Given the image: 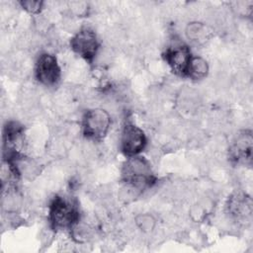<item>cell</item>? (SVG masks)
Masks as SVG:
<instances>
[{
    "label": "cell",
    "mask_w": 253,
    "mask_h": 253,
    "mask_svg": "<svg viewBox=\"0 0 253 253\" xmlns=\"http://www.w3.org/2000/svg\"><path fill=\"white\" fill-rule=\"evenodd\" d=\"M209 70V63L205 58L201 56H193L188 68L187 77L192 80H201L208 75Z\"/></svg>",
    "instance_id": "11"
},
{
    "label": "cell",
    "mask_w": 253,
    "mask_h": 253,
    "mask_svg": "<svg viewBox=\"0 0 253 253\" xmlns=\"http://www.w3.org/2000/svg\"><path fill=\"white\" fill-rule=\"evenodd\" d=\"M123 183L133 187L141 194L144 190L151 188L156 183L148 160L140 155L127 157L122 168Z\"/></svg>",
    "instance_id": "1"
},
{
    "label": "cell",
    "mask_w": 253,
    "mask_h": 253,
    "mask_svg": "<svg viewBox=\"0 0 253 253\" xmlns=\"http://www.w3.org/2000/svg\"><path fill=\"white\" fill-rule=\"evenodd\" d=\"M121 150L126 157L139 155L145 148L147 138L144 131L132 123H126L121 133Z\"/></svg>",
    "instance_id": "7"
},
{
    "label": "cell",
    "mask_w": 253,
    "mask_h": 253,
    "mask_svg": "<svg viewBox=\"0 0 253 253\" xmlns=\"http://www.w3.org/2000/svg\"><path fill=\"white\" fill-rule=\"evenodd\" d=\"M80 220L79 207L71 198L55 196L48 206V221L52 229H72Z\"/></svg>",
    "instance_id": "2"
},
{
    "label": "cell",
    "mask_w": 253,
    "mask_h": 253,
    "mask_svg": "<svg viewBox=\"0 0 253 253\" xmlns=\"http://www.w3.org/2000/svg\"><path fill=\"white\" fill-rule=\"evenodd\" d=\"M163 57L174 74L187 77L188 68L193 57L188 44L180 40H174L164 51Z\"/></svg>",
    "instance_id": "4"
},
{
    "label": "cell",
    "mask_w": 253,
    "mask_h": 253,
    "mask_svg": "<svg viewBox=\"0 0 253 253\" xmlns=\"http://www.w3.org/2000/svg\"><path fill=\"white\" fill-rule=\"evenodd\" d=\"M69 8L73 14H75L76 16H79V17L84 16L88 13V4L85 2H78V1L70 2Z\"/></svg>",
    "instance_id": "14"
},
{
    "label": "cell",
    "mask_w": 253,
    "mask_h": 253,
    "mask_svg": "<svg viewBox=\"0 0 253 253\" xmlns=\"http://www.w3.org/2000/svg\"><path fill=\"white\" fill-rule=\"evenodd\" d=\"M226 212L236 220H246L252 212L251 199L244 193L232 194L226 203Z\"/></svg>",
    "instance_id": "9"
},
{
    "label": "cell",
    "mask_w": 253,
    "mask_h": 253,
    "mask_svg": "<svg viewBox=\"0 0 253 253\" xmlns=\"http://www.w3.org/2000/svg\"><path fill=\"white\" fill-rule=\"evenodd\" d=\"M185 34L189 41L197 44L205 43L211 37L210 29L201 22L189 23L186 27Z\"/></svg>",
    "instance_id": "10"
},
{
    "label": "cell",
    "mask_w": 253,
    "mask_h": 253,
    "mask_svg": "<svg viewBox=\"0 0 253 253\" xmlns=\"http://www.w3.org/2000/svg\"><path fill=\"white\" fill-rule=\"evenodd\" d=\"M35 77L43 86L56 85L61 78V69L57 58L48 52L41 53L36 61Z\"/></svg>",
    "instance_id": "6"
},
{
    "label": "cell",
    "mask_w": 253,
    "mask_h": 253,
    "mask_svg": "<svg viewBox=\"0 0 253 253\" xmlns=\"http://www.w3.org/2000/svg\"><path fill=\"white\" fill-rule=\"evenodd\" d=\"M21 7L30 14L38 15L42 10L43 2L42 1H34V0H23L19 2Z\"/></svg>",
    "instance_id": "13"
},
{
    "label": "cell",
    "mask_w": 253,
    "mask_h": 253,
    "mask_svg": "<svg viewBox=\"0 0 253 253\" xmlns=\"http://www.w3.org/2000/svg\"><path fill=\"white\" fill-rule=\"evenodd\" d=\"M111 126V116L102 108H93L85 112L82 118L83 135L93 141L102 140Z\"/></svg>",
    "instance_id": "3"
},
{
    "label": "cell",
    "mask_w": 253,
    "mask_h": 253,
    "mask_svg": "<svg viewBox=\"0 0 253 253\" xmlns=\"http://www.w3.org/2000/svg\"><path fill=\"white\" fill-rule=\"evenodd\" d=\"M135 224L142 232L148 233L154 229L156 219L150 213H140L135 217Z\"/></svg>",
    "instance_id": "12"
},
{
    "label": "cell",
    "mask_w": 253,
    "mask_h": 253,
    "mask_svg": "<svg viewBox=\"0 0 253 253\" xmlns=\"http://www.w3.org/2000/svg\"><path fill=\"white\" fill-rule=\"evenodd\" d=\"M70 47L80 57L92 63L99 51L100 42L94 30L89 27H82L71 38Z\"/></svg>",
    "instance_id": "5"
},
{
    "label": "cell",
    "mask_w": 253,
    "mask_h": 253,
    "mask_svg": "<svg viewBox=\"0 0 253 253\" xmlns=\"http://www.w3.org/2000/svg\"><path fill=\"white\" fill-rule=\"evenodd\" d=\"M253 151L252 131L245 129L238 133L228 150V156L232 163L237 165H251Z\"/></svg>",
    "instance_id": "8"
}]
</instances>
